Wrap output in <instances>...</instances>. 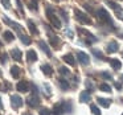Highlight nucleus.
Returning a JSON list of instances; mask_svg holds the SVG:
<instances>
[{
    "mask_svg": "<svg viewBox=\"0 0 123 115\" xmlns=\"http://www.w3.org/2000/svg\"><path fill=\"white\" fill-rule=\"evenodd\" d=\"M97 16H98V19L101 20L102 23H105V24L110 25L111 28H114V23H112V20H111V17H110L109 12H107L105 8H99L98 11H97Z\"/></svg>",
    "mask_w": 123,
    "mask_h": 115,
    "instance_id": "1",
    "label": "nucleus"
},
{
    "mask_svg": "<svg viewBox=\"0 0 123 115\" xmlns=\"http://www.w3.org/2000/svg\"><path fill=\"white\" fill-rule=\"evenodd\" d=\"M46 16H48L50 24L53 25L54 28H57V29H60V28H61V21H60V19L56 16V15H53V9H52L50 7H49V8H46Z\"/></svg>",
    "mask_w": 123,
    "mask_h": 115,
    "instance_id": "2",
    "label": "nucleus"
},
{
    "mask_svg": "<svg viewBox=\"0 0 123 115\" xmlns=\"http://www.w3.org/2000/svg\"><path fill=\"white\" fill-rule=\"evenodd\" d=\"M74 15H75V19H77L78 21L81 23V24H86V25L91 24V19H90V17H89L86 13L81 12L78 8H75V9H74Z\"/></svg>",
    "mask_w": 123,
    "mask_h": 115,
    "instance_id": "3",
    "label": "nucleus"
},
{
    "mask_svg": "<svg viewBox=\"0 0 123 115\" xmlns=\"http://www.w3.org/2000/svg\"><path fill=\"white\" fill-rule=\"evenodd\" d=\"M27 103L29 107H33V109H35V107H37L38 104H40V98H38L36 94H33V95H31L29 98L27 99Z\"/></svg>",
    "mask_w": 123,
    "mask_h": 115,
    "instance_id": "4",
    "label": "nucleus"
},
{
    "mask_svg": "<svg viewBox=\"0 0 123 115\" xmlns=\"http://www.w3.org/2000/svg\"><path fill=\"white\" fill-rule=\"evenodd\" d=\"M11 104H12V107L13 109H19V107H21L23 106V99L20 98L19 95H12L11 97Z\"/></svg>",
    "mask_w": 123,
    "mask_h": 115,
    "instance_id": "5",
    "label": "nucleus"
},
{
    "mask_svg": "<svg viewBox=\"0 0 123 115\" xmlns=\"http://www.w3.org/2000/svg\"><path fill=\"white\" fill-rule=\"evenodd\" d=\"M16 89L20 93H27V91L29 90V83H28L27 81H20V82H17Z\"/></svg>",
    "mask_w": 123,
    "mask_h": 115,
    "instance_id": "6",
    "label": "nucleus"
},
{
    "mask_svg": "<svg viewBox=\"0 0 123 115\" xmlns=\"http://www.w3.org/2000/svg\"><path fill=\"white\" fill-rule=\"evenodd\" d=\"M77 58H78V61H80L82 65H89V62H90L89 56L86 53H83V52H78V53H77Z\"/></svg>",
    "mask_w": 123,
    "mask_h": 115,
    "instance_id": "7",
    "label": "nucleus"
},
{
    "mask_svg": "<svg viewBox=\"0 0 123 115\" xmlns=\"http://www.w3.org/2000/svg\"><path fill=\"white\" fill-rule=\"evenodd\" d=\"M65 112V109H64V103H57V104H54V107H53V110H52V114L53 115H62Z\"/></svg>",
    "mask_w": 123,
    "mask_h": 115,
    "instance_id": "8",
    "label": "nucleus"
},
{
    "mask_svg": "<svg viewBox=\"0 0 123 115\" xmlns=\"http://www.w3.org/2000/svg\"><path fill=\"white\" fill-rule=\"evenodd\" d=\"M3 21L6 23V24L11 25V27L13 28L15 30H17V32H21V25H20V24H17V23H15V21H12V20H9L8 17H3Z\"/></svg>",
    "mask_w": 123,
    "mask_h": 115,
    "instance_id": "9",
    "label": "nucleus"
},
{
    "mask_svg": "<svg viewBox=\"0 0 123 115\" xmlns=\"http://www.w3.org/2000/svg\"><path fill=\"white\" fill-rule=\"evenodd\" d=\"M106 50H107V53H117L119 50V45H118L117 41H111V42H109Z\"/></svg>",
    "mask_w": 123,
    "mask_h": 115,
    "instance_id": "10",
    "label": "nucleus"
},
{
    "mask_svg": "<svg viewBox=\"0 0 123 115\" xmlns=\"http://www.w3.org/2000/svg\"><path fill=\"white\" fill-rule=\"evenodd\" d=\"M38 46H40V48L43 49V52H45V53H46V56L52 57V52H50V49L48 48V45H46V42H45V41L40 40V41H38Z\"/></svg>",
    "mask_w": 123,
    "mask_h": 115,
    "instance_id": "11",
    "label": "nucleus"
},
{
    "mask_svg": "<svg viewBox=\"0 0 123 115\" xmlns=\"http://www.w3.org/2000/svg\"><path fill=\"white\" fill-rule=\"evenodd\" d=\"M49 42H50V45L53 46L54 49H58V45H60V38L57 37V36L50 35V37H49Z\"/></svg>",
    "mask_w": 123,
    "mask_h": 115,
    "instance_id": "12",
    "label": "nucleus"
},
{
    "mask_svg": "<svg viewBox=\"0 0 123 115\" xmlns=\"http://www.w3.org/2000/svg\"><path fill=\"white\" fill-rule=\"evenodd\" d=\"M11 56H12V58L15 60V61H21V50L20 49H12L11 50Z\"/></svg>",
    "mask_w": 123,
    "mask_h": 115,
    "instance_id": "13",
    "label": "nucleus"
},
{
    "mask_svg": "<svg viewBox=\"0 0 123 115\" xmlns=\"http://www.w3.org/2000/svg\"><path fill=\"white\" fill-rule=\"evenodd\" d=\"M78 32H80V35H83V36H86L87 38H90V40L93 41V42H95V41H97V38L94 37V36L91 35L90 32H89V30H86V29H82V28H78Z\"/></svg>",
    "mask_w": 123,
    "mask_h": 115,
    "instance_id": "14",
    "label": "nucleus"
},
{
    "mask_svg": "<svg viewBox=\"0 0 123 115\" xmlns=\"http://www.w3.org/2000/svg\"><path fill=\"white\" fill-rule=\"evenodd\" d=\"M62 60H64L66 64H69V65H72V66H74L75 65V60H74V57H73V54H65L64 57H62Z\"/></svg>",
    "mask_w": 123,
    "mask_h": 115,
    "instance_id": "15",
    "label": "nucleus"
},
{
    "mask_svg": "<svg viewBox=\"0 0 123 115\" xmlns=\"http://www.w3.org/2000/svg\"><path fill=\"white\" fill-rule=\"evenodd\" d=\"M27 58H28V61L29 62H35V61H37V54H36V52L35 50H28L27 52Z\"/></svg>",
    "mask_w": 123,
    "mask_h": 115,
    "instance_id": "16",
    "label": "nucleus"
},
{
    "mask_svg": "<svg viewBox=\"0 0 123 115\" xmlns=\"http://www.w3.org/2000/svg\"><path fill=\"white\" fill-rule=\"evenodd\" d=\"M80 101L82 102V103H86V102L90 101V94H89V91H81L80 94Z\"/></svg>",
    "mask_w": 123,
    "mask_h": 115,
    "instance_id": "17",
    "label": "nucleus"
},
{
    "mask_svg": "<svg viewBox=\"0 0 123 115\" xmlns=\"http://www.w3.org/2000/svg\"><path fill=\"white\" fill-rule=\"evenodd\" d=\"M41 70H43V73L45 75H52V74H53V69H52V66H50V65H48V64L43 65V66H41Z\"/></svg>",
    "mask_w": 123,
    "mask_h": 115,
    "instance_id": "18",
    "label": "nucleus"
},
{
    "mask_svg": "<svg viewBox=\"0 0 123 115\" xmlns=\"http://www.w3.org/2000/svg\"><path fill=\"white\" fill-rule=\"evenodd\" d=\"M110 65H111V67L115 69V70H119L120 67H122V62H120L119 60H115V58L110 61Z\"/></svg>",
    "mask_w": 123,
    "mask_h": 115,
    "instance_id": "19",
    "label": "nucleus"
},
{
    "mask_svg": "<svg viewBox=\"0 0 123 115\" xmlns=\"http://www.w3.org/2000/svg\"><path fill=\"white\" fill-rule=\"evenodd\" d=\"M97 101H98V103L101 104L102 107H105V109L110 107V103H111V102H110V99H106V98H98Z\"/></svg>",
    "mask_w": 123,
    "mask_h": 115,
    "instance_id": "20",
    "label": "nucleus"
},
{
    "mask_svg": "<svg viewBox=\"0 0 123 115\" xmlns=\"http://www.w3.org/2000/svg\"><path fill=\"white\" fill-rule=\"evenodd\" d=\"M28 28H29V30H31V33H32V35H37V33H38L37 28H36L35 23H33L32 20H28Z\"/></svg>",
    "mask_w": 123,
    "mask_h": 115,
    "instance_id": "21",
    "label": "nucleus"
},
{
    "mask_svg": "<svg viewBox=\"0 0 123 115\" xmlns=\"http://www.w3.org/2000/svg\"><path fill=\"white\" fill-rule=\"evenodd\" d=\"M3 36H4V40H6L7 42H11V41H13V40H15L13 33H12V32H9V30H6Z\"/></svg>",
    "mask_w": 123,
    "mask_h": 115,
    "instance_id": "22",
    "label": "nucleus"
},
{
    "mask_svg": "<svg viewBox=\"0 0 123 115\" xmlns=\"http://www.w3.org/2000/svg\"><path fill=\"white\" fill-rule=\"evenodd\" d=\"M11 74H12V77H13V78H17L20 75V67L13 65V66L11 67Z\"/></svg>",
    "mask_w": 123,
    "mask_h": 115,
    "instance_id": "23",
    "label": "nucleus"
},
{
    "mask_svg": "<svg viewBox=\"0 0 123 115\" xmlns=\"http://www.w3.org/2000/svg\"><path fill=\"white\" fill-rule=\"evenodd\" d=\"M58 83H60V86H61L62 90L66 91L68 89H69V83H68V81L64 79V78H60V79H58Z\"/></svg>",
    "mask_w": 123,
    "mask_h": 115,
    "instance_id": "24",
    "label": "nucleus"
},
{
    "mask_svg": "<svg viewBox=\"0 0 123 115\" xmlns=\"http://www.w3.org/2000/svg\"><path fill=\"white\" fill-rule=\"evenodd\" d=\"M19 37H20V40L23 41V42L25 44V45H29L31 44V38L28 37V36H25V35H23L21 32H19Z\"/></svg>",
    "mask_w": 123,
    "mask_h": 115,
    "instance_id": "25",
    "label": "nucleus"
},
{
    "mask_svg": "<svg viewBox=\"0 0 123 115\" xmlns=\"http://www.w3.org/2000/svg\"><path fill=\"white\" fill-rule=\"evenodd\" d=\"M91 53H93V54H94V56H95L98 60H105V56L102 54V52L97 50V49H91Z\"/></svg>",
    "mask_w": 123,
    "mask_h": 115,
    "instance_id": "26",
    "label": "nucleus"
},
{
    "mask_svg": "<svg viewBox=\"0 0 123 115\" xmlns=\"http://www.w3.org/2000/svg\"><path fill=\"white\" fill-rule=\"evenodd\" d=\"M99 87H101V90L105 91V93H110V91H111V87H110L107 83H101V86H99Z\"/></svg>",
    "mask_w": 123,
    "mask_h": 115,
    "instance_id": "27",
    "label": "nucleus"
},
{
    "mask_svg": "<svg viewBox=\"0 0 123 115\" xmlns=\"http://www.w3.org/2000/svg\"><path fill=\"white\" fill-rule=\"evenodd\" d=\"M107 4H109V6L111 7V8L114 9V11H117V12H118V11H120V7L118 6L117 3H114V1H110V0H109V1H107Z\"/></svg>",
    "mask_w": 123,
    "mask_h": 115,
    "instance_id": "28",
    "label": "nucleus"
},
{
    "mask_svg": "<svg viewBox=\"0 0 123 115\" xmlns=\"http://www.w3.org/2000/svg\"><path fill=\"white\" fill-rule=\"evenodd\" d=\"M62 103H64L65 112H70V111H72V104H70V102H68V101H64Z\"/></svg>",
    "mask_w": 123,
    "mask_h": 115,
    "instance_id": "29",
    "label": "nucleus"
},
{
    "mask_svg": "<svg viewBox=\"0 0 123 115\" xmlns=\"http://www.w3.org/2000/svg\"><path fill=\"white\" fill-rule=\"evenodd\" d=\"M90 110H91V112H93L94 115H101V111H99V109L95 106V104H91V106H90Z\"/></svg>",
    "mask_w": 123,
    "mask_h": 115,
    "instance_id": "30",
    "label": "nucleus"
},
{
    "mask_svg": "<svg viewBox=\"0 0 123 115\" xmlns=\"http://www.w3.org/2000/svg\"><path fill=\"white\" fill-rule=\"evenodd\" d=\"M60 73H61L62 75H68V74H70V72H69V70H68L65 66H61V67H60Z\"/></svg>",
    "mask_w": 123,
    "mask_h": 115,
    "instance_id": "31",
    "label": "nucleus"
},
{
    "mask_svg": "<svg viewBox=\"0 0 123 115\" xmlns=\"http://www.w3.org/2000/svg\"><path fill=\"white\" fill-rule=\"evenodd\" d=\"M1 4H3V7H4V8H7V9L11 8V3H9V0H1Z\"/></svg>",
    "mask_w": 123,
    "mask_h": 115,
    "instance_id": "32",
    "label": "nucleus"
},
{
    "mask_svg": "<svg viewBox=\"0 0 123 115\" xmlns=\"http://www.w3.org/2000/svg\"><path fill=\"white\" fill-rule=\"evenodd\" d=\"M38 114L40 115H50V111H49L48 109H41L40 111H38Z\"/></svg>",
    "mask_w": 123,
    "mask_h": 115,
    "instance_id": "33",
    "label": "nucleus"
},
{
    "mask_svg": "<svg viewBox=\"0 0 123 115\" xmlns=\"http://www.w3.org/2000/svg\"><path fill=\"white\" fill-rule=\"evenodd\" d=\"M29 8L32 9V11H36V9H37V4H36L35 0H32V1L29 3Z\"/></svg>",
    "mask_w": 123,
    "mask_h": 115,
    "instance_id": "34",
    "label": "nucleus"
},
{
    "mask_svg": "<svg viewBox=\"0 0 123 115\" xmlns=\"http://www.w3.org/2000/svg\"><path fill=\"white\" fill-rule=\"evenodd\" d=\"M102 77H105L106 79H111V75H110L107 72H103V73H102Z\"/></svg>",
    "mask_w": 123,
    "mask_h": 115,
    "instance_id": "35",
    "label": "nucleus"
},
{
    "mask_svg": "<svg viewBox=\"0 0 123 115\" xmlns=\"http://www.w3.org/2000/svg\"><path fill=\"white\" fill-rule=\"evenodd\" d=\"M16 4H17V8L20 9V12L23 13V6H21V1H20V0H16Z\"/></svg>",
    "mask_w": 123,
    "mask_h": 115,
    "instance_id": "36",
    "label": "nucleus"
},
{
    "mask_svg": "<svg viewBox=\"0 0 123 115\" xmlns=\"http://www.w3.org/2000/svg\"><path fill=\"white\" fill-rule=\"evenodd\" d=\"M1 62H3V64H6V62H7V54L6 53L1 54Z\"/></svg>",
    "mask_w": 123,
    "mask_h": 115,
    "instance_id": "37",
    "label": "nucleus"
},
{
    "mask_svg": "<svg viewBox=\"0 0 123 115\" xmlns=\"http://www.w3.org/2000/svg\"><path fill=\"white\" fill-rule=\"evenodd\" d=\"M86 86H87L89 89H91V90H93V89H94V85H93V83L90 82V81H87V82H86Z\"/></svg>",
    "mask_w": 123,
    "mask_h": 115,
    "instance_id": "38",
    "label": "nucleus"
},
{
    "mask_svg": "<svg viewBox=\"0 0 123 115\" xmlns=\"http://www.w3.org/2000/svg\"><path fill=\"white\" fill-rule=\"evenodd\" d=\"M65 32H66V35L69 36L70 38H73V32H72V30H70V29H66V30H65Z\"/></svg>",
    "mask_w": 123,
    "mask_h": 115,
    "instance_id": "39",
    "label": "nucleus"
},
{
    "mask_svg": "<svg viewBox=\"0 0 123 115\" xmlns=\"http://www.w3.org/2000/svg\"><path fill=\"white\" fill-rule=\"evenodd\" d=\"M114 85H115V87H117V89H118V90H120V89H122V85H120V83H118V82H115V83H114Z\"/></svg>",
    "mask_w": 123,
    "mask_h": 115,
    "instance_id": "40",
    "label": "nucleus"
},
{
    "mask_svg": "<svg viewBox=\"0 0 123 115\" xmlns=\"http://www.w3.org/2000/svg\"><path fill=\"white\" fill-rule=\"evenodd\" d=\"M0 110H3V104H1V99H0Z\"/></svg>",
    "mask_w": 123,
    "mask_h": 115,
    "instance_id": "41",
    "label": "nucleus"
},
{
    "mask_svg": "<svg viewBox=\"0 0 123 115\" xmlns=\"http://www.w3.org/2000/svg\"><path fill=\"white\" fill-rule=\"evenodd\" d=\"M23 115H31V114H23Z\"/></svg>",
    "mask_w": 123,
    "mask_h": 115,
    "instance_id": "42",
    "label": "nucleus"
},
{
    "mask_svg": "<svg viewBox=\"0 0 123 115\" xmlns=\"http://www.w3.org/2000/svg\"><path fill=\"white\" fill-rule=\"evenodd\" d=\"M122 81H123V75H122Z\"/></svg>",
    "mask_w": 123,
    "mask_h": 115,
    "instance_id": "43",
    "label": "nucleus"
},
{
    "mask_svg": "<svg viewBox=\"0 0 123 115\" xmlns=\"http://www.w3.org/2000/svg\"><path fill=\"white\" fill-rule=\"evenodd\" d=\"M0 74H1V72H0Z\"/></svg>",
    "mask_w": 123,
    "mask_h": 115,
    "instance_id": "44",
    "label": "nucleus"
},
{
    "mask_svg": "<svg viewBox=\"0 0 123 115\" xmlns=\"http://www.w3.org/2000/svg\"><path fill=\"white\" fill-rule=\"evenodd\" d=\"M122 115H123V114H122Z\"/></svg>",
    "mask_w": 123,
    "mask_h": 115,
    "instance_id": "45",
    "label": "nucleus"
}]
</instances>
